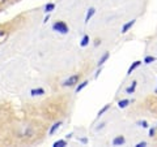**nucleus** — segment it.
<instances>
[{
	"instance_id": "f257e3e1",
	"label": "nucleus",
	"mask_w": 157,
	"mask_h": 147,
	"mask_svg": "<svg viewBox=\"0 0 157 147\" xmlns=\"http://www.w3.org/2000/svg\"><path fill=\"white\" fill-rule=\"evenodd\" d=\"M52 30L60 33V34H67L70 31V29H68V25L64 21H55L52 23Z\"/></svg>"
},
{
	"instance_id": "f03ea898",
	"label": "nucleus",
	"mask_w": 157,
	"mask_h": 147,
	"mask_svg": "<svg viewBox=\"0 0 157 147\" xmlns=\"http://www.w3.org/2000/svg\"><path fill=\"white\" fill-rule=\"evenodd\" d=\"M80 80H81V74H73V76H71V77H68L67 80L63 82V85L68 86V87H73V86L78 85Z\"/></svg>"
},
{
	"instance_id": "7ed1b4c3",
	"label": "nucleus",
	"mask_w": 157,
	"mask_h": 147,
	"mask_svg": "<svg viewBox=\"0 0 157 147\" xmlns=\"http://www.w3.org/2000/svg\"><path fill=\"white\" fill-rule=\"evenodd\" d=\"M135 23H136V20H131V21H127V22L124 23V25L122 26L121 33H122V34H127V33H128V31L131 30L132 27H134Z\"/></svg>"
},
{
	"instance_id": "20e7f679",
	"label": "nucleus",
	"mask_w": 157,
	"mask_h": 147,
	"mask_svg": "<svg viewBox=\"0 0 157 147\" xmlns=\"http://www.w3.org/2000/svg\"><path fill=\"white\" fill-rule=\"evenodd\" d=\"M124 143H126V138H124V135H122V134L115 135L114 138H113V141H111L113 146H123Z\"/></svg>"
},
{
	"instance_id": "39448f33",
	"label": "nucleus",
	"mask_w": 157,
	"mask_h": 147,
	"mask_svg": "<svg viewBox=\"0 0 157 147\" xmlns=\"http://www.w3.org/2000/svg\"><path fill=\"white\" fill-rule=\"evenodd\" d=\"M141 64H143V61H141V60H135V61L128 66V69H127V76H131L132 73H134Z\"/></svg>"
},
{
	"instance_id": "423d86ee",
	"label": "nucleus",
	"mask_w": 157,
	"mask_h": 147,
	"mask_svg": "<svg viewBox=\"0 0 157 147\" xmlns=\"http://www.w3.org/2000/svg\"><path fill=\"white\" fill-rule=\"evenodd\" d=\"M136 87H137V81H132V82H131V85L126 87V94H127V95H132V94H135Z\"/></svg>"
},
{
	"instance_id": "0eeeda50",
	"label": "nucleus",
	"mask_w": 157,
	"mask_h": 147,
	"mask_svg": "<svg viewBox=\"0 0 157 147\" xmlns=\"http://www.w3.org/2000/svg\"><path fill=\"white\" fill-rule=\"evenodd\" d=\"M109 57H110V52H105L104 55H102V56L100 57V60H98V63H97V66H98V68L102 66V65H104L107 60H109Z\"/></svg>"
},
{
	"instance_id": "6e6552de",
	"label": "nucleus",
	"mask_w": 157,
	"mask_h": 147,
	"mask_svg": "<svg viewBox=\"0 0 157 147\" xmlns=\"http://www.w3.org/2000/svg\"><path fill=\"white\" fill-rule=\"evenodd\" d=\"M89 43H90V38H89V35L88 34H84L82 35V38H81V41H80V47H88L89 46Z\"/></svg>"
},
{
	"instance_id": "1a4fd4ad",
	"label": "nucleus",
	"mask_w": 157,
	"mask_h": 147,
	"mask_svg": "<svg viewBox=\"0 0 157 147\" xmlns=\"http://www.w3.org/2000/svg\"><path fill=\"white\" fill-rule=\"evenodd\" d=\"M46 94L45 89H42V87H38V89H32L30 90V95L32 96H39V95H43Z\"/></svg>"
},
{
	"instance_id": "9d476101",
	"label": "nucleus",
	"mask_w": 157,
	"mask_h": 147,
	"mask_svg": "<svg viewBox=\"0 0 157 147\" xmlns=\"http://www.w3.org/2000/svg\"><path fill=\"white\" fill-rule=\"evenodd\" d=\"M96 14V8L94 7H90L89 9H88V12H86V16H85V22H89L92 17Z\"/></svg>"
},
{
	"instance_id": "9b49d317",
	"label": "nucleus",
	"mask_w": 157,
	"mask_h": 147,
	"mask_svg": "<svg viewBox=\"0 0 157 147\" xmlns=\"http://www.w3.org/2000/svg\"><path fill=\"white\" fill-rule=\"evenodd\" d=\"M131 104V100L130 99H122V100H119L118 102V108H121V109H124V108H127Z\"/></svg>"
},
{
	"instance_id": "f8f14e48",
	"label": "nucleus",
	"mask_w": 157,
	"mask_h": 147,
	"mask_svg": "<svg viewBox=\"0 0 157 147\" xmlns=\"http://www.w3.org/2000/svg\"><path fill=\"white\" fill-rule=\"evenodd\" d=\"M60 125H62V121H58V122H55L51 128H50V130H48V135H54L58 131V129L60 128Z\"/></svg>"
},
{
	"instance_id": "ddd939ff",
	"label": "nucleus",
	"mask_w": 157,
	"mask_h": 147,
	"mask_svg": "<svg viewBox=\"0 0 157 147\" xmlns=\"http://www.w3.org/2000/svg\"><path fill=\"white\" fill-rule=\"evenodd\" d=\"M110 107H111V104H106L105 107H102V108H101L100 111H98V113H97V119H100V117L104 116V115L106 113V112L110 109Z\"/></svg>"
},
{
	"instance_id": "4468645a",
	"label": "nucleus",
	"mask_w": 157,
	"mask_h": 147,
	"mask_svg": "<svg viewBox=\"0 0 157 147\" xmlns=\"http://www.w3.org/2000/svg\"><path fill=\"white\" fill-rule=\"evenodd\" d=\"M155 61H156V57L152 56V55H147L143 59V64H145V65H149V64H152V63H155Z\"/></svg>"
},
{
	"instance_id": "2eb2a0df",
	"label": "nucleus",
	"mask_w": 157,
	"mask_h": 147,
	"mask_svg": "<svg viewBox=\"0 0 157 147\" xmlns=\"http://www.w3.org/2000/svg\"><path fill=\"white\" fill-rule=\"evenodd\" d=\"M88 83H89V81H82V82H80V85H77L76 86V92H77V94H78V92H80L81 90H84L85 89V87L88 86Z\"/></svg>"
},
{
	"instance_id": "dca6fc26",
	"label": "nucleus",
	"mask_w": 157,
	"mask_h": 147,
	"mask_svg": "<svg viewBox=\"0 0 157 147\" xmlns=\"http://www.w3.org/2000/svg\"><path fill=\"white\" fill-rule=\"evenodd\" d=\"M54 147H66L67 146V141L66 139H58L56 142H54Z\"/></svg>"
},
{
	"instance_id": "f3484780",
	"label": "nucleus",
	"mask_w": 157,
	"mask_h": 147,
	"mask_svg": "<svg viewBox=\"0 0 157 147\" xmlns=\"http://www.w3.org/2000/svg\"><path fill=\"white\" fill-rule=\"evenodd\" d=\"M54 9H55V3H47L46 5H45V12H46V13L52 12Z\"/></svg>"
},
{
	"instance_id": "a211bd4d",
	"label": "nucleus",
	"mask_w": 157,
	"mask_h": 147,
	"mask_svg": "<svg viewBox=\"0 0 157 147\" xmlns=\"http://www.w3.org/2000/svg\"><path fill=\"white\" fill-rule=\"evenodd\" d=\"M8 37V31L7 30H0V45L3 42H6V39Z\"/></svg>"
},
{
	"instance_id": "6ab92c4d",
	"label": "nucleus",
	"mask_w": 157,
	"mask_h": 147,
	"mask_svg": "<svg viewBox=\"0 0 157 147\" xmlns=\"http://www.w3.org/2000/svg\"><path fill=\"white\" fill-rule=\"evenodd\" d=\"M137 124H139L141 128H144V129H149V122L147 121V120H140Z\"/></svg>"
},
{
	"instance_id": "aec40b11",
	"label": "nucleus",
	"mask_w": 157,
	"mask_h": 147,
	"mask_svg": "<svg viewBox=\"0 0 157 147\" xmlns=\"http://www.w3.org/2000/svg\"><path fill=\"white\" fill-rule=\"evenodd\" d=\"M156 131H157V128H156V126H155V128H151V126H149V137H151V138L156 135Z\"/></svg>"
},
{
	"instance_id": "412c9836",
	"label": "nucleus",
	"mask_w": 157,
	"mask_h": 147,
	"mask_svg": "<svg viewBox=\"0 0 157 147\" xmlns=\"http://www.w3.org/2000/svg\"><path fill=\"white\" fill-rule=\"evenodd\" d=\"M145 146H148V142H145V141L137 142V143L135 145V147H145Z\"/></svg>"
},
{
	"instance_id": "4be33fe9",
	"label": "nucleus",
	"mask_w": 157,
	"mask_h": 147,
	"mask_svg": "<svg viewBox=\"0 0 157 147\" xmlns=\"http://www.w3.org/2000/svg\"><path fill=\"white\" fill-rule=\"evenodd\" d=\"M102 72V66H100V68H98V70L96 72V76H94V78H96V80H97V78H98V76H100V73Z\"/></svg>"
},
{
	"instance_id": "5701e85b",
	"label": "nucleus",
	"mask_w": 157,
	"mask_h": 147,
	"mask_svg": "<svg viewBox=\"0 0 157 147\" xmlns=\"http://www.w3.org/2000/svg\"><path fill=\"white\" fill-rule=\"evenodd\" d=\"M9 2H12V0H0V7H3L4 4H7V3H9Z\"/></svg>"
},
{
	"instance_id": "b1692460",
	"label": "nucleus",
	"mask_w": 157,
	"mask_h": 147,
	"mask_svg": "<svg viewBox=\"0 0 157 147\" xmlns=\"http://www.w3.org/2000/svg\"><path fill=\"white\" fill-rule=\"evenodd\" d=\"M101 45V39H96V41H94V47H98V46H100Z\"/></svg>"
},
{
	"instance_id": "393cba45",
	"label": "nucleus",
	"mask_w": 157,
	"mask_h": 147,
	"mask_svg": "<svg viewBox=\"0 0 157 147\" xmlns=\"http://www.w3.org/2000/svg\"><path fill=\"white\" fill-rule=\"evenodd\" d=\"M80 142H81V143H84V145H86V143H88V139H86V138H81Z\"/></svg>"
},
{
	"instance_id": "a878e982",
	"label": "nucleus",
	"mask_w": 157,
	"mask_h": 147,
	"mask_svg": "<svg viewBox=\"0 0 157 147\" xmlns=\"http://www.w3.org/2000/svg\"><path fill=\"white\" fill-rule=\"evenodd\" d=\"M48 20H50V14H47V16L45 17V20H43V22H47Z\"/></svg>"
},
{
	"instance_id": "bb28decb",
	"label": "nucleus",
	"mask_w": 157,
	"mask_h": 147,
	"mask_svg": "<svg viewBox=\"0 0 157 147\" xmlns=\"http://www.w3.org/2000/svg\"><path fill=\"white\" fill-rule=\"evenodd\" d=\"M153 92H155V94L157 95V86H156V89H155V91H153Z\"/></svg>"
},
{
	"instance_id": "cd10ccee",
	"label": "nucleus",
	"mask_w": 157,
	"mask_h": 147,
	"mask_svg": "<svg viewBox=\"0 0 157 147\" xmlns=\"http://www.w3.org/2000/svg\"><path fill=\"white\" fill-rule=\"evenodd\" d=\"M156 128H157V126H156Z\"/></svg>"
}]
</instances>
